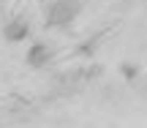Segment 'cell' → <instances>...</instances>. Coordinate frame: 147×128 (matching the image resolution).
<instances>
[{"instance_id":"obj_1","label":"cell","mask_w":147,"mask_h":128,"mask_svg":"<svg viewBox=\"0 0 147 128\" xmlns=\"http://www.w3.org/2000/svg\"><path fill=\"white\" fill-rule=\"evenodd\" d=\"M84 0H55L47 8V27H68L79 16Z\"/></svg>"},{"instance_id":"obj_2","label":"cell","mask_w":147,"mask_h":128,"mask_svg":"<svg viewBox=\"0 0 147 128\" xmlns=\"http://www.w3.org/2000/svg\"><path fill=\"white\" fill-rule=\"evenodd\" d=\"M52 60H55V49L49 46V44H44V41L30 44V49H27V65L44 68V65H49Z\"/></svg>"},{"instance_id":"obj_3","label":"cell","mask_w":147,"mask_h":128,"mask_svg":"<svg viewBox=\"0 0 147 128\" xmlns=\"http://www.w3.org/2000/svg\"><path fill=\"white\" fill-rule=\"evenodd\" d=\"M3 36H5V41H11V44L25 41V38H30V22H27L25 16H14V19L5 22Z\"/></svg>"},{"instance_id":"obj_4","label":"cell","mask_w":147,"mask_h":128,"mask_svg":"<svg viewBox=\"0 0 147 128\" xmlns=\"http://www.w3.org/2000/svg\"><path fill=\"white\" fill-rule=\"evenodd\" d=\"M123 76H125V79H136V76H139V65L125 63V65H123Z\"/></svg>"}]
</instances>
